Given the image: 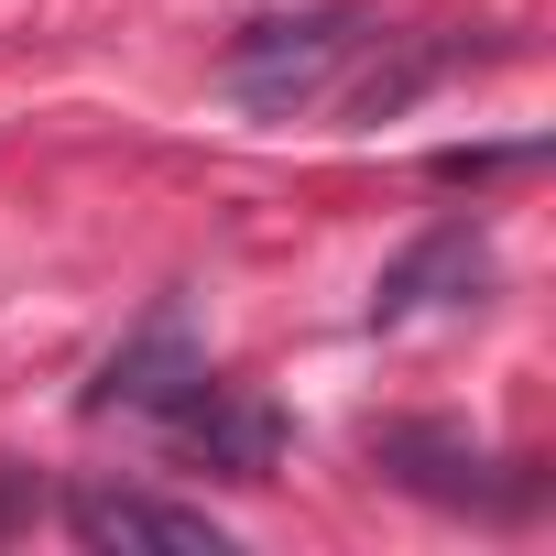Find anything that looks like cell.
Returning <instances> with one entry per match:
<instances>
[{
  "instance_id": "obj_4",
  "label": "cell",
  "mask_w": 556,
  "mask_h": 556,
  "mask_svg": "<svg viewBox=\"0 0 556 556\" xmlns=\"http://www.w3.org/2000/svg\"><path fill=\"white\" fill-rule=\"evenodd\" d=\"M66 523H77L88 545H121V556H218V545H229L218 513H197V502H153V491H77Z\"/></svg>"
},
{
  "instance_id": "obj_1",
  "label": "cell",
  "mask_w": 556,
  "mask_h": 556,
  "mask_svg": "<svg viewBox=\"0 0 556 556\" xmlns=\"http://www.w3.org/2000/svg\"><path fill=\"white\" fill-rule=\"evenodd\" d=\"M382 45V23L371 12H295V23H251L240 45H229V99L251 110V121H295V110H317L361 55Z\"/></svg>"
},
{
  "instance_id": "obj_5",
  "label": "cell",
  "mask_w": 556,
  "mask_h": 556,
  "mask_svg": "<svg viewBox=\"0 0 556 556\" xmlns=\"http://www.w3.org/2000/svg\"><path fill=\"white\" fill-rule=\"evenodd\" d=\"M175 437H186L207 469H229V480H273V458H285V415H273L262 393H229L218 371L197 382V404L175 415Z\"/></svg>"
},
{
  "instance_id": "obj_2",
  "label": "cell",
  "mask_w": 556,
  "mask_h": 556,
  "mask_svg": "<svg viewBox=\"0 0 556 556\" xmlns=\"http://www.w3.org/2000/svg\"><path fill=\"white\" fill-rule=\"evenodd\" d=\"M197 382H207V350H197V317L164 295L110 361H99V382H88V415H153V426H175L186 404H197Z\"/></svg>"
},
{
  "instance_id": "obj_3",
  "label": "cell",
  "mask_w": 556,
  "mask_h": 556,
  "mask_svg": "<svg viewBox=\"0 0 556 556\" xmlns=\"http://www.w3.org/2000/svg\"><path fill=\"white\" fill-rule=\"evenodd\" d=\"M491 285H502V262H491V229H469V218H447V229H426L382 285H371V328H415V317H469V306H491Z\"/></svg>"
}]
</instances>
